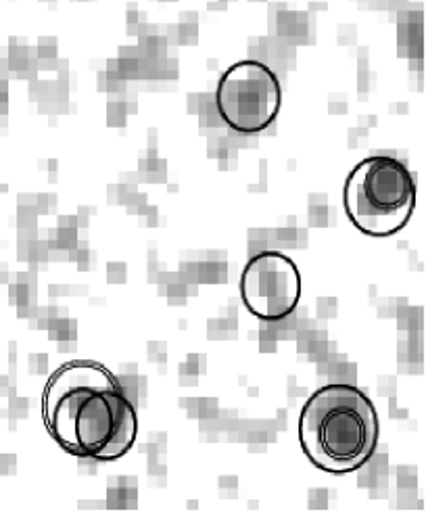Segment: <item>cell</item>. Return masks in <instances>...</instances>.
<instances>
[{"mask_svg":"<svg viewBox=\"0 0 426 512\" xmlns=\"http://www.w3.org/2000/svg\"><path fill=\"white\" fill-rule=\"evenodd\" d=\"M42 418L57 444L78 458L117 460L138 435L122 383L92 360H71L53 372L42 393Z\"/></svg>","mask_w":426,"mask_h":512,"instance_id":"cell-1","label":"cell"},{"mask_svg":"<svg viewBox=\"0 0 426 512\" xmlns=\"http://www.w3.org/2000/svg\"><path fill=\"white\" fill-rule=\"evenodd\" d=\"M299 444L318 469L343 475L358 471L378 446V412L353 385H324L299 416Z\"/></svg>","mask_w":426,"mask_h":512,"instance_id":"cell-2","label":"cell"},{"mask_svg":"<svg viewBox=\"0 0 426 512\" xmlns=\"http://www.w3.org/2000/svg\"><path fill=\"white\" fill-rule=\"evenodd\" d=\"M416 189V176L404 161L391 155H370L345 180L347 218L368 237H393L408 226L414 214Z\"/></svg>","mask_w":426,"mask_h":512,"instance_id":"cell-3","label":"cell"},{"mask_svg":"<svg viewBox=\"0 0 426 512\" xmlns=\"http://www.w3.org/2000/svg\"><path fill=\"white\" fill-rule=\"evenodd\" d=\"M282 105V88L272 69L257 61L243 59L230 65L216 88L220 118L239 134L253 136L268 130Z\"/></svg>","mask_w":426,"mask_h":512,"instance_id":"cell-4","label":"cell"},{"mask_svg":"<svg viewBox=\"0 0 426 512\" xmlns=\"http://www.w3.org/2000/svg\"><path fill=\"white\" fill-rule=\"evenodd\" d=\"M245 308L268 322L289 318L301 299V274L297 264L280 251L253 255L241 274Z\"/></svg>","mask_w":426,"mask_h":512,"instance_id":"cell-5","label":"cell"}]
</instances>
